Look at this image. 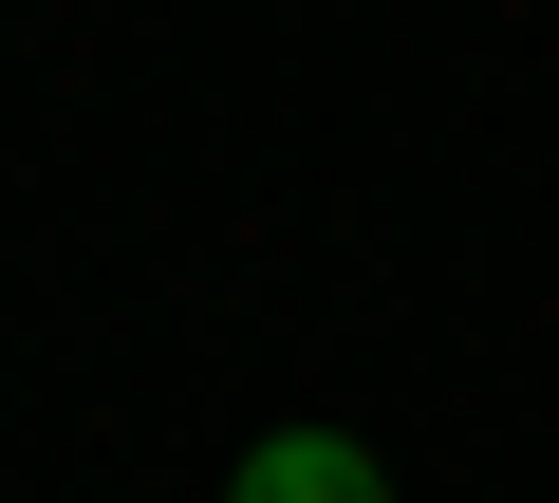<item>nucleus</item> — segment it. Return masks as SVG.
<instances>
[{"instance_id":"obj_1","label":"nucleus","mask_w":559,"mask_h":503,"mask_svg":"<svg viewBox=\"0 0 559 503\" xmlns=\"http://www.w3.org/2000/svg\"><path fill=\"white\" fill-rule=\"evenodd\" d=\"M224 503H392V466H373L355 429H261Z\"/></svg>"}]
</instances>
